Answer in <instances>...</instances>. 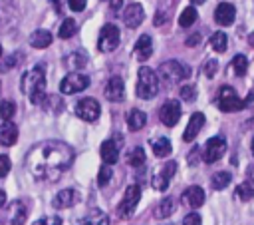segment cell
Returning a JSON list of instances; mask_svg holds the SVG:
<instances>
[{
	"label": "cell",
	"mask_w": 254,
	"mask_h": 225,
	"mask_svg": "<svg viewBox=\"0 0 254 225\" xmlns=\"http://www.w3.org/2000/svg\"><path fill=\"white\" fill-rule=\"evenodd\" d=\"M190 2H192V4H202L204 0H190Z\"/></svg>",
	"instance_id": "cell-51"
},
{
	"label": "cell",
	"mask_w": 254,
	"mask_h": 225,
	"mask_svg": "<svg viewBox=\"0 0 254 225\" xmlns=\"http://www.w3.org/2000/svg\"><path fill=\"white\" fill-rule=\"evenodd\" d=\"M165 22V14L163 12H157V16H155V26H161Z\"/></svg>",
	"instance_id": "cell-47"
},
{
	"label": "cell",
	"mask_w": 254,
	"mask_h": 225,
	"mask_svg": "<svg viewBox=\"0 0 254 225\" xmlns=\"http://www.w3.org/2000/svg\"><path fill=\"white\" fill-rule=\"evenodd\" d=\"M224 151H226V139L222 135H214L204 143V161L214 163L224 155Z\"/></svg>",
	"instance_id": "cell-11"
},
{
	"label": "cell",
	"mask_w": 254,
	"mask_h": 225,
	"mask_svg": "<svg viewBox=\"0 0 254 225\" xmlns=\"http://www.w3.org/2000/svg\"><path fill=\"white\" fill-rule=\"evenodd\" d=\"M183 225H200V215L198 213H189V215H185V219H183Z\"/></svg>",
	"instance_id": "cell-44"
},
{
	"label": "cell",
	"mask_w": 254,
	"mask_h": 225,
	"mask_svg": "<svg viewBox=\"0 0 254 225\" xmlns=\"http://www.w3.org/2000/svg\"><path fill=\"white\" fill-rule=\"evenodd\" d=\"M12 163L8 159V155H0V177H6V173L10 171Z\"/></svg>",
	"instance_id": "cell-43"
},
{
	"label": "cell",
	"mask_w": 254,
	"mask_h": 225,
	"mask_svg": "<svg viewBox=\"0 0 254 225\" xmlns=\"http://www.w3.org/2000/svg\"><path fill=\"white\" fill-rule=\"evenodd\" d=\"M121 2L123 0H107V4L113 8V10H117V8H121Z\"/></svg>",
	"instance_id": "cell-48"
},
{
	"label": "cell",
	"mask_w": 254,
	"mask_h": 225,
	"mask_svg": "<svg viewBox=\"0 0 254 225\" xmlns=\"http://www.w3.org/2000/svg\"><path fill=\"white\" fill-rule=\"evenodd\" d=\"M216 70H218V62H216V60H208V62H204V74H206L208 78H212V76L216 74Z\"/></svg>",
	"instance_id": "cell-42"
},
{
	"label": "cell",
	"mask_w": 254,
	"mask_h": 225,
	"mask_svg": "<svg viewBox=\"0 0 254 225\" xmlns=\"http://www.w3.org/2000/svg\"><path fill=\"white\" fill-rule=\"evenodd\" d=\"M85 2H87V0H67L69 8H71L73 12H81V10L85 8Z\"/></svg>",
	"instance_id": "cell-45"
},
{
	"label": "cell",
	"mask_w": 254,
	"mask_h": 225,
	"mask_svg": "<svg viewBox=\"0 0 254 225\" xmlns=\"http://www.w3.org/2000/svg\"><path fill=\"white\" fill-rule=\"evenodd\" d=\"M99 153H101V159H103L105 165H113L119 159V145H117V141H113V139L103 141Z\"/></svg>",
	"instance_id": "cell-20"
},
{
	"label": "cell",
	"mask_w": 254,
	"mask_h": 225,
	"mask_svg": "<svg viewBox=\"0 0 254 225\" xmlns=\"http://www.w3.org/2000/svg\"><path fill=\"white\" fill-rule=\"evenodd\" d=\"M77 225H109V217L101 209H91L77 221Z\"/></svg>",
	"instance_id": "cell-23"
},
{
	"label": "cell",
	"mask_w": 254,
	"mask_h": 225,
	"mask_svg": "<svg viewBox=\"0 0 254 225\" xmlns=\"http://www.w3.org/2000/svg\"><path fill=\"white\" fill-rule=\"evenodd\" d=\"M216 106H218V110L220 112H238V110H242L246 104L238 98V94L234 92V88H230V86H222L220 90H218V96H216Z\"/></svg>",
	"instance_id": "cell-5"
},
{
	"label": "cell",
	"mask_w": 254,
	"mask_h": 225,
	"mask_svg": "<svg viewBox=\"0 0 254 225\" xmlns=\"http://www.w3.org/2000/svg\"><path fill=\"white\" fill-rule=\"evenodd\" d=\"M20 90L30 98L32 104H44L46 102V70L42 64L30 68L24 72L20 80Z\"/></svg>",
	"instance_id": "cell-2"
},
{
	"label": "cell",
	"mask_w": 254,
	"mask_h": 225,
	"mask_svg": "<svg viewBox=\"0 0 254 225\" xmlns=\"http://www.w3.org/2000/svg\"><path fill=\"white\" fill-rule=\"evenodd\" d=\"M64 64H65L71 72H77V70L85 68V64H87V56H85L83 52H71L69 56H65Z\"/></svg>",
	"instance_id": "cell-26"
},
{
	"label": "cell",
	"mask_w": 254,
	"mask_h": 225,
	"mask_svg": "<svg viewBox=\"0 0 254 225\" xmlns=\"http://www.w3.org/2000/svg\"><path fill=\"white\" fill-rule=\"evenodd\" d=\"M179 117H181V104H179L177 100L165 102L163 108L159 110V119H161L165 125H169V127H173V125L179 121Z\"/></svg>",
	"instance_id": "cell-12"
},
{
	"label": "cell",
	"mask_w": 254,
	"mask_h": 225,
	"mask_svg": "<svg viewBox=\"0 0 254 225\" xmlns=\"http://www.w3.org/2000/svg\"><path fill=\"white\" fill-rule=\"evenodd\" d=\"M12 8V0H0V26L8 22V12Z\"/></svg>",
	"instance_id": "cell-39"
},
{
	"label": "cell",
	"mask_w": 254,
	"mask_h": 225,
	"mask_svg": "<svg viewBox=\"0 0 254 225\" xmlns=\"http://www.w3.org/2000/svg\"><path fill=\"white\" fill-rule=\"evenodd\" d=\"M181 98H183L185 102L196 100V88H192V86H183V88H181Z\"/></svg>",
	"instance_id": "cell-40"
},
{
	"label": "cell",
	"mask_w": 254,
	"mask_h": 225,
	"mask_svg": "<svg viewBox=\"0 0 254 225\" xmlns=\"http://www.w3.org/2000/svg\"><path fill=\"white\" fill-rule=\"evenodd\" d=\"M204 199H206V195H204L202 187H198V185H190V187H187L185 193H183V201H185L189 207H192V209L200 207V205L204 203Z\"/></svg>",
	"instance_id": "cell-17"
},
{
	"label": "cell",
	"mask_w": 254,
	"mask_h": 225,
	"mask_svg": "<svg viewBox=\"0 0 254 225\" xmlns=\"http://www.w3.org/2000/svg\"><path fill=\"white\" fill-rule=\"evenodd\" d=\"M159 76H161L165 82L175 84V82H181V80L189 78V76H190V68H189L185 62H179V60H167L165 64H161Z\"/></svg>",
	"instance_id": "cell-4"
},
{
	"label": "cell",
	"mask_w": 254,
	"mask_h": 225,
	"mask_svg": "<svg viewBox=\"0 0 254 225\" xmlns=\"http://www.w3.org/2000/svg\"><path fill=\"white\" fill-rule=\"evenodd\" d=\"M230 181H232V177H230L228 171H218V173H214V175L210 177V185H212V189H224Z\"/></svg>",
	"instance_id": "cell-31"
},
{
	"label": "cell",
	"mask_w": 254,
	"mask_h": 225,
	"mask_svg": "<svg viewBox=\"0 0 254 225\" xmlns=\"http://www.w3.org/2000/svg\"><path fill=\"white\" fill-rule=\"evenodd\" d=\"M167 225H169V223H167Z\"/></svg>",
	"instance_id": "cell-55"
},
{
	"label": "cell",
	"mask_w": 254,
	"mask_h": 225,
	"mask_svg": "<svg viewBox=\"0 0 254 225\" xmlns=\"http://www.w3.org/2000/svg\"><path fill=\"white\" fill-rule=\"evenodd\" d=\"M28 42H30V46L42 50V48H48V46L52 44V34H50L48 30H34V32L30 34Z\"/></svg>",
	"instance_id": "cell-24"
},
{
	"label": "cell",
	"mask_w": 254,
	"mask_h": 225,
	"mask_svg": "<svg viewBox=\"0 0 254 225\" xmlns=\"http://www.w3.org/2000/svg\"><path fill=\"white\" fill-rule=\"evenodd\" d=\"M196 18H198V14H196L194 6H187V8L181 12V16H179V24H181L183 28H189V26H192V24L196 22Z\"/></svg>",
	"instance_id": "cell-30"
},
{
	"label": "cell",
	"mask_w": 254,
	"mask_h": 225,
	"mask_svg": "<svg viewBox=\"0 0 254 225\" xmlns=\"http://www.w3.org/2000/svg\"><path fill=\"white\" fill-rule=\"evenodd\" d=\"M232 70H234V74L236 76H244L246 74V70H248V60H246V56L244 54H236L234 58H232Z\"/></svg>",
	"instance_id": "cell-34"
},
{
	"label": "cell",
	"mask_w": 254,
	"mask_h": 225,
	"mask_svg": "<svg viewBox=\"0 0 254 225\" xmlns=\"http://www.w3.org/2000/svg\"><path fill=\"white\" fill-rule=\"evenodd\" d=\"M202 125H204V115H202L200 112H194V113L190 115V119H189V125H187V129H185V133H183V139H185V141H192V139L198 135V131H200Z\"/></svg>",
	"instance_id": "cell-19"
},
{
	"label": "cell",
	"mask_w": 254,
	"mask_h": 225,
	"mask_svg": "<svg viewBox=\"0 0 254 225\" xmlns=\"http://www.w3.org/2000/svg\"><path fill=\"white\" fill-rule=\"evenodd\" d=\"M139 199H141V187H139V185H129V187L125 189V195H123L121 203L117 205V215H119L121 219H129V217L133 215V211H135Z\"/></svg>",
	"instance_id": "cell-6"
},
{
	"label": "cell",
	"mask_w": 254,
	"mask_h": 225,
	"mask_svg": "<svg viewBox=\"0 0 254 225\" xmlns=\"http://www.w3.org/2000/svg\"><path fill=\"white\" fill-rule=\"evenodd\" d=\"M177 173V163L175 161H165L161 167H157L153 171V177H151V185L157 189V191H165L169 187V181L171 177Z\"/></svg>",
	"instance_id": "cell-8"
},
{
	"label": "cell",
	"mask_w": 254,
	"mask_h": 225,
	"mask_svg": "<svg viewBox=\"0 0 254 225\" xmlns=\"http://www.w3.org/2000/svg\"><path fill=\"white\" fill-rule=\"evenodd\" d=\"M89 86V78L81 72H69L62 82H60V92L62 94H77V92H83L85 88Z\"/></svg>",
	"instance_id": "cell-7"
},
{
	"label": "cell",
	"mask_w": 254,
	"mask_h": 225,
	"mask_svg": "<svg viewBox=\"0 0 254 225\" xmlns=\"http://www.w3.org/2000/svg\"><path fill=\"white\" fill-rule=\"evenodd\" d=\"M22 58V54H12V56H8V58H0V72H8V70H12V68H16L18 66V60Z\"/></svg>",
	"instance_id": "cell-38"
},
{
	"label": "cell",
	"mask_w": 254,
	"mask_h": 225,
	"mask_svg": "<svg viewBox=\"0 0 254 225\" xmlns=\"http://www.w3.org/2000/svg\"><path fill=\"white\" fill-rule=\"evenodd\" d=\"M198 40H200V36H198V34L189 36V38H187V46H194V44H198Z\"/></svg>",
	"instance_id": "cell-46"
},
{
	"label": "cell",
	"mask_w": 254,
	"mask_h": 225,
	"mask_svg": "<svg viewBox=\"0 0 254 225\" xmlns=\"http://www.w3.org/2000/svg\"><path fill=\"white\" fill-rule=\"evenodd\" d=\"M145 121H147V115L141 110L133 108L131 112H127V125H129L131 131H139L145 125Z\"/></svg>",
	"instance_id": "cell-25"
},
{
	"label": "cell",
	"mask_w": 254,
	"mask_h": 225,
	"mask_svg": "<svg viewBox=\"0 0 254 225\" xmlns=\"http://www.w3.org/2000/svg\"><path fill=\"white\" fill-rule=\"evenodd\" d=\"M143 18H145V10H143V6L137 4V2H131V4L123 10V22H125L129 28H137V26L143 22Z\"/></svg>",
	"instance_id": "cell-14"
},
{
	"label": "cell",
	"mask_w": 254,
	"mask_h": 225,
	"mask_svg": "<svg viewBox=\"0 0 254 225\" xmlns=\"http://www.w3.org/2000/svg\"><path fill=\"white\" fill-rule=\"evenodd\" d=\"M119 46V28L115 24H105L99 30V38H97V48L101 52H113Z\"/></svg>",
	"instance_id": "cell-9"
},
{
	"label": "cell",
	"mask_w": 254,
	"mask_h": 225,
	"mask_svg": "<svg viewBox=\"0 0 254 225\" xmlns=\"http://www.w3.org/2000/svg\"><path fill=\"white\" fill-rule=\"evenodd\" d=\"M145 161H147V157H145V149H143L141 145H135V147L127 153V163H129L131 167H141Z\"/></svg>",
	"instance_id": "cell-29"
},
{
	"label": "cell",
	"mask_w": 254,
	"mask_h": 225,
	"mask_svg": "<svg viewBox=\"0 0 254 225\" xmlns=\"http://www.w3.org/2000/svg\"><path fill=\"white\" fill-rule=\"evenodd\" d=\"M252 155H254V139H252Z\"/></svg>",
	"instance_id": "cell-52"
},
{
	"label": "cell",
	"mask_w": 254,
	"mask_h": 225,
	"mask_svg": "<svg viewBox=\"0 0 254 225\" xmlns=\"http://www.w3.org/2000/svg\"><path fill=\"white\" fill-rule=\"evenodd\" d=\"M234 18H236V8H234L230 2H220V4L216 6V10H214V20H216V24H220V26H230V24L234 22Z\"/></svg>",
	"instance_id": "cell-15"
},
{
	"label": "cell",
	"mask_w": 254,
	"mask_h": 225,
	"mask_svg": "<svg viewBox=\"0 0 254 225\" xmlns=\"http://www.w3.org/2000/svg\"><path fill=\"white\" fill-rule=\"evenodd\" d=\"M236 197H238L240 201H250V199L254 197V187H252V183H250V181L240 183V185L236 187Z\"/></svg>",
	"instance_id": "cell-35"
},
{
	"label": "cell",
	"mask_w": 254,
	"mask_h": 225,
	"mask_svg": "<svg viewBox=\"0 0 254 225\" xmlns=\"http://www.w3.org/2000/svg\"><path fill=\"white\" fill-rule=\"evenodd\" d=\"M151 147H153V153L157 155V157H167L169 153H171V141L167 139V137H155V139H151Z\"/></svg>",
	"instance_id": "cell-27"
},
{
	"label": "cell",
	"mask_w": 254,
	"mask_h": 225,
	"mask_svg": "<svg viewBox=\"0 0 254 225\" xmlns=\"http://www.w3.org/2000/svg\"><path fill=\"white\" fill-rule=\"evenodd\" d=\"M151 54H153V40L149 34H143L135 44V56H137V60L145 62L147 58H151Z\"/></svg>",
	"instance_id": "cell-22"
},
{
	"label": "cell",
	"mask_w": 254,
	"mask_h": 225,
	"mask_svg": "<svg viewBox=\"0 0 254 225\" xmlns=\"http://www.w3.org/2000/svg\"><path fill=\"white\" fill-rule=\"evenodd\" d=\"M14 113H16V104H14L12 100H6V102L0 104V117H2L4 121H12Z\"/></svg>",
	"instance_id": "cell-36"
},
{
	"label": "cell",
	"mask_w": 254,
	"mask_h": 225,
	"mask_svg": "<svg viewBox=\"0 0 254 225\" xmlns=\"http://www.w3.org/2000/svg\"><path fill=\"white\" fill-rule=\"evenodd\" d=\"M18 141V127L12 121H4L0 125V145L10 147Z\"/></svg>",
	"instance_id": "cell-21"
},
{
	"label": "cell",
	"mask_w": 254,
	"mask_h": 225,
	"mask_svg": "<svg viewBox=\"0 0 254 225\" xmlns=\"http://www.w3.org/2000/svg\"><path fill=\"white\" fill-rule=\"evenodd\" d=\"M105 98L109 102H123L125 100V84L119 76L109 78V82L105 86Z\"/></svg>",
	"instance_id": "cell-13"
},
{
	"label": "cell",
	"mask_w": 254,
	"mask_h": 225,
	"mask_svg": "<svg viewBox=\"0 0 254 225\" xmlns=\"http://www.w3.org/2000/svg\"><path fill=\"white\" fill-rule=\"evenodd\" d=\"M73 161V149L58 139H48L36 143L26 155V169L36 179L56 181L64 171L69 169Z\"/></svg>",
	"instance_id": "cell-1"
},
{
	"label": "cell",
	"mask_w": 254,
	"mask_h": 225,
	"mask_svg": "<svg viewBox=\"0 0 254 225\" xmlns=\"http://www.w3.org/2000/svg\"><path fill=\"white\" fill-rule=\"evenodd\" d=\"M34 225H62V219L58 215H50V217H44V219H38Z\"/></svg>",
	"instance_id": "cell-41"
},
{
	"label": "cell",
	"mask_w": 254,
	"mask_h": 225,
	"mask_svg": "<svg viewBox=\"0 0 254 225\" xmlns=\"http://www.w3.org/2000/svg\"><path fill=\"white\" fill-rule=\"evenodd\" d=\"M0 90H2V84H0Z\"/></svg>",
	"instance_id": "cell-54"
},
{
	"label": "cell",
	"mask_w": 254,
	"mask_h": 225,
	"mask_svg": "<svg viewBox=\"0 0 254 225\" xmlns=\"http://www.w3.org/2000/svg\"><path fill=\"white\" fill-rule=\"evenodd\" d=\"M8 219H10L12 225H24L26 219H28V207H26V203L20 201V199L12 201L8 205Z\"/></svg>",
	"instance_id": "cell-16"
},
{
	"label": "cell",
	"mask_w": 254,
	"mask_h": 225,
	"mask_svg": "<svg viewBox=\"0 0 254 225\" xmlns=\"http://www.w3.org/2000/svg\"><path fill=\"white\" fill-rule=\"evenodd\" d=\"M210 46H212L214 52H224L226 46H228L226 34H224V32H214V34L210 36Z\"/></svg>",
	"instance_id": "cell-33"
},
{
	"label": "cell",
	"mask_w": 254,
	"mask_h": 225,
	"mask_svg": "<svg viewBox=\"0 0 254 225\" xmlns=\"http://www.w3.org/2000/svg\"><path fill=\"white\" fill-rule=\"evenodd\" d=\"M4 203H6V193H4L2 189H0V207H2Z\"/></svg>",
	"instance_id": "cell-49"
},
{
	"label": "cell",
	"mask_w": 254,
	"mask_h": 225,
	"mask_svg": "<svg viewBox=\"0 0 254 225\" xmlns=\"http://www.w3.org/2000/svg\"><path fill=\"white\" fill-rule=\"evenodd\" d=\"M0 58H2V46H0Z\"/></svg>",
	"instance_id": "cell-53"
},
{
	"label": "cell",
	"mask_w": 254,
	"mask_h": 225,
	"mask_svg": "<svg viewBox=\"0 0 254 225\" xmlns=\"http://www.w3.org/2000/svg\"><path fill=\"white\" fill-rule=\"evenodd\" d=\"M99 112H101V108H99L97 100H93V98H81L75 104V115L83 121H95L99 117Z\"/></svg>",
	"instance_id": "cell-10"
},
{
	"label": "cell",
	"mask_w": 254,
	"mask_h": 225,
	"mask_svg": "<svg viewBox=\"0 0 254 225\" xmlns=\"http://www.w3.org/2000/svg\"><path fill=\"white\" fill-rule=\"evenodd\" d=\"M77 199H79V195H77V191H75V189H62V191L54 197L52 205H54L56 209H65V207L75 205V203H77Z\"/></svg>",
	"instance_id": "cell-18"
},
{
	"label": "cell",
	"mask_w": 254,
	"mask_h": 225,
	"mask_svg": "<svg viewBox=\"0 0 254 225\" xmlns=\"http://www.w3.org/2000/svg\"><path fill=\"white\" fill-rule=\"evenodd\" d=\"M135 92H137V96H139L141 100H153V98L159 94V78H157V74H155L151 68L143 66V68L139 70V78H137V88H135Z\"/></svg>",
	"instance_id": "cell-3"
},
{
	"label": "cell",
	"mask_w": 254,
	"mask_h": 225,
	"mask_svg": "<svg viewBox=\"0 0 254 225\" xmlns=\"http://www.w3.org/2000/svg\"><path fill=\"white\" fill-rule=\"evenodd\" d=\"M111 177H113V171H111V165H101V169H99V173H97V185L99 187H105L109 181H111Z\"/></svg>",
	"instance_id": "cell-37"
},
{
	"label": "cell",
	"mask_w": 254,
	"mask_h": 225,
	"mask_svg": "<svg viewBox=\"0 0 254 225\" xmlns=\"http://www.w3.org/2000/svg\"><path fill=\"white\" fill-rule=\"evenodd\" d=\"M248 44L254 48V32H250V34H248Z\"/></svg>",
	"instance_id": "cell-50"
},
{
	"label": "cell",
	"mask_w": 254,
	"mask_h": 225,
	"mask_svg": "<svg viewBox=\"0 0 254 225\" xmlns=\"http://www.w3.org/2000/svg\"><path fill=\"white\" fill-rule=\"evenodd\" d=\"M175 213V199L173 197H165L159 205H157V209H155V217L157 219H165V217H169V215H173Z\"/></svg>",
	"instance_id": "cell-28"
},
{
	"label": "cell",
	"mask_w": 254,
	"mask_h": 225,
	"mask_svg": "<svg viewBox=\"0 0 254 225\" xmlns=\"http://www.w3.org/2000/svg\"><path fill=\"white\" fill-rule=\"evenodd\" d=\"M75 30H77V24H75V20L73 18H65L64 22H62V26H60V38H64V40H67V38H71L73 34H75Z\"/></svg>",
	"instance_id": "cell-32"
}]
</instances>
